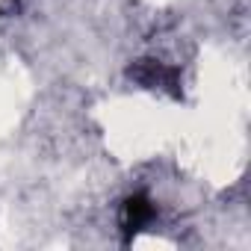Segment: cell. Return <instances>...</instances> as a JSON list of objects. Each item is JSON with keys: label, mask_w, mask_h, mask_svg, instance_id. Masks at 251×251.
Here are the masks:
<instances>
[{"label": "cell", "mask_w": 251, "mask_h": 251, "mask_svg": "<svg viewBox=\"0 0 251 251\" xmlns=\"http://www.w3.org/2000/svg\"><path fill=\"white\" fill-rule=\"evenodd\" d=\"M151 216H154V207L148 204V198H142V195L130 198L124 204V230H139Z\"/></svg>", "instance_id": "obj_1"}]
</instances>
